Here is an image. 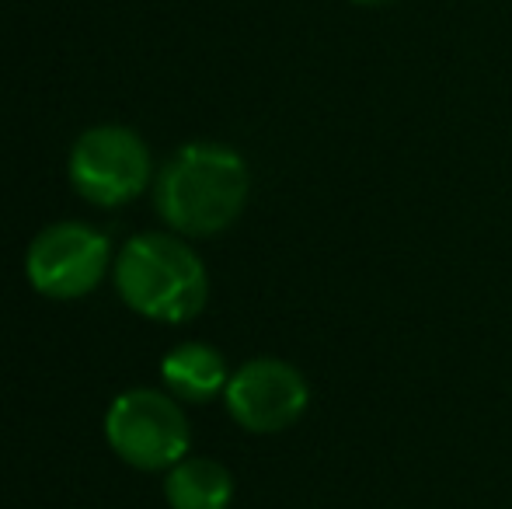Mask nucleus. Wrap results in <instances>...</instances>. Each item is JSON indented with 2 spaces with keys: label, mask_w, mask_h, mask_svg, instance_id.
<instances>
[{
  "label": "nucleus",
  "mask_w": 512,
  "mask_h": 509,
  "mask_svg": "<svg viewBox=\"0 0 512 509\" xmlns=\"http://www.w3.org/2000/svg\"><path fill=\"white\" fill-rule=\"evenodd\" d=\"M115 286L136 314L154 321H189L206 307L209 276L199 255L171 234H140L115 262Z\"/></svg>",
  "instance_id": "f03ea898"
},
{
  "label": "nucleus",
  "mask_w": 512,
  "mask_h": 509,
  "mask_svg": "<svg viewBox=\"0 0 512 509\" xmlns=\"http://www.w3.org/2000/svg\"><path fill=\"white\" fill-rule=\"evenodd\" d=\"M349 4H356V7H391V4H398V0H349Z\"/></svg>",
  "instance_id": "1a4fd4ad"
},
{
  "label": "nucleus",
  "mask_w": 512,
  "mask_h": 509,
  "mask_svg": "<svg viewBox=\"0 0 512 509\" xmlns=\"http://www.w3.org/2000/svg\"><path fill=\"white\" fill-rule=\"evenodd\" d=\"M105 440L126 464L140 471L175 468L189 454V419L182 405L154 387H133L112 401Z\"/></svg>",
  "instance_id": "7ed1b4c3"
},
{
  "label": "nucleus",
  "mask_w": 512,
  "mask_h": 509,
  "mask_svg": "<svg viewBox=\"0 0 512 509\" xmlns=\"http://www.w3.org/2000/svg\"><path fill=\"white\" fill-rule=\"evenodd\" d=\"M108 269V238L88 224H53L35 234L28 245L25 272L28 283L53 300L88 297L105 279Z\"/></svg>",
  "instance_id": "39448f33"
},
{
  "label": "nucleus",
  "mask_w": 512,
  "mask_h": 509,
  "mask_svg": "<svg viewBox=\"0 0 512 509\" xmlns=\"http://www.w3.org/2000/svg\"><path fill=\"white\" fill-rule=\"evenodd\" d=\"M161 377L171 394L182 401H209L213 394L227 391V363L206 342H185V346L171 349L161 363Z\"/></svg>",
  "instance_id": "0eeeda50"
},
{
  "label": "nucleus",
  "mask_w": 512,
  "mask_h": 509,
  "mask_svg": "<svg viewBox=\"0 0 512 509\" xmlns=\"http://www.w3.org/2000/svg\"><path fill=\"white\" fill-rule=\"evenodd\" d=\"M223 398L248 433H283L307 412L310 387L293 363L262 356L230 374Z\"/></svg>",
  "instance_id": "423d86ee"
},
{
  "label": "nucleus",
  "mask_w": 512,
  "mask_h": 509,
  "mask_svg": "<svg viewBox=\"0 0 512 509\" xmlns=\"http://www.w3.org/2000/svg\"><path fill=\"white\" fill-rule=\"evenodd\" d=\"M70 185L95 206H122L150 182V150L133 129L95 126L70 150Z\"/></svg>",
  "instance_id": "20e7f679"
},
{
  "label": "nucleus",
  "mask_w": 512,
  "mask_h": 509,
  "mask_svg": "<svg viewBox=\"0 0 512 509\" xmlns=\"http://www.w3.org/2000/svg\"><path fill=\"white\" fill-rule=\"evenodd\" d=\"M164 496H168L171 509H227L234 499V478L220 461L182 457L168 471Z\"/></svg>",
  "instance_id": "6e6552de"
},
{
  "label": "nucleus",
  "mask_w": 512,
  "mask_h": 509,
  "mask_svg": "<svg viewBox=\"0 0 512 509\" xmlns=\"http://www.w3.org/2000/svg\"><path fill=\"white\" fill-rule=\"evenodd\" d=\"M248 164L227 143H185L161 168L154 203L178 234L209 238L234 224L248 203Z\"/></svg>",
  "instance_id": "f257e3e1"
}]
</instances>
